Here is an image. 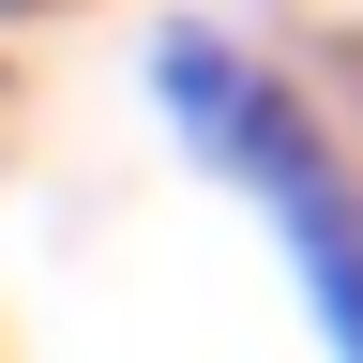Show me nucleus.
<instances>
[{
    "label": "nucleus",
    "mask_w": 363,
    "mask_h": 363,
    "mask_svg": "<svg viewBox=\"0 0 363 363\" xmlns=\"http://www.w3.org/2000/svg\"><path fill=\"white\" fill-rule=\"evenodd\" d=\"M152 106L182 121V152L272 227V257H288V288L318 318V363H363V167L333 152V121L272 61H242L227 30H167L152 45Z\"/></svg>",
    "instance_id": "obj_1"
}]
</instances>
